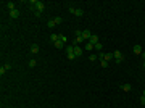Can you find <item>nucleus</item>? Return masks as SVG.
Segmentation results:
<instances>
[{"mask_svg": "<svg viewBox=\"0 0 145 108\" xmlns=\"http://www.w3.org/2000/svg\"><path fill=\"white\" fill-rule=\"evenodd\" d=\"M102 68H108V61H105V60H102Z\"/></svg>", "mask_w": 145, "mask_h": 108, "instance_id": "nucleus-21", "label": "nucleus"}, {"mask_svg": "<svg viewBox=\"0 0 145 108\" xmlns=\"http://www.w3.org/2000/svg\"><path fill=\"white\" fill-rule=\"evenodd\" d=\"M82 37H84V40H87V42H89V39L92 37V32L89 31V29H84V31H82Z\"/></svg>", "mask_w": 145, "mask_h": 108, "instance_id": "nucleus-3", "label": "nucleus"}, {"mask_svg": "<svg viewBox=\"0 0 145 108\" xmlns=\"http://www.w3.org/2000/svg\"><path fill=\"white\" fill-rule=\"evenodd\" d=\"M47 26H48V27H50V29H52V27H55V26H56V24H55V21H53V19H50V21L47 23Z\"/></svg>", "mask_w": 145, "mask_h": 108, "instance_id": "nucleus-15", "label": "nucleus"}, {"mask_svg": "<svg viewBox=\"0 0 145 108\" xmlns=\"http://www.w3.org/2000/svg\"><path fill=\"white\" fill-rule=\"evenodd\" d=\"M60 40H61L63 44H66V40H68V39H66V37H64L63 34H60Z\"/></svg>", "mask_w": 145, "mask_h": 108, "instance_id": "nucleus-22", "label": "nucleus"}, {"mask_svg": "<svg viewBox=\"0 0 145 108\" xmlns=\"http://www.w3.org/2000/svg\"><path fill=\"white\" fill-rule=\"evenodd\" d=\"M5 7H7L10 11H11V10H16V5H15L13 2H7V3H5Z\"/></svg>", "mask_w": 145, "mask_h": 108, "instance_id": "nucleus-8", "label": "nucleus"}, {"mask_svg": "<svg viewBox=\"0 0 145 108\" xmlns=\"http://www.w3.org/2000/svg\"><path fill=\"white\" fill-rule=\"evenodd\" d=\"M74 15H76V16H82V15H84V11H82L81 8H76V11H74Z\"/></svg>", "mask_w": 145, "mask_h": 108, "instance_id": "nucleus-13", "label": "nucleus"}, {"mask_svg": "<svg viewBox=\"0 0 145 108\" xmlns=\"http://www.w3.org/2000/svg\"><path fill=\"white\" fill-rule=\"evenodd\" d=\"M121 89L124 90V92H129V90L132 89V86H131L129 82H126V84H123V86H121Z\"/></svg>", "mask_w": 145, "mask_h": 108, "instance_id": "nucleus-9", "label": "nucleus"}, {"mask_svg": "<svg viewBox=\"0 0 145 108\" xmlns=\"http://www.w3.org/2000/svg\"><path fill=\"white\" fill-rule=\"evenodd\" d=\"M74 55H76V56H81L82 55V48L79 45H74Z\"/></svg>", "mask_w": 145, "mask_h": 108, "instance_id": "nucleus-6", "label": "nucleus"}, {"mask_svg": "<svg viewBox=\"0 0 145 108\" xmlns=\"http://www.w3.org/2000/svg\"><path fill=\"white\" fill-rule=\"evenodd\" d=\"M5 73H7V69H5V66H2V68H0V74H2V76H3V74H5Z\"/></svg>", "mask_w": 145, "mask_h": 108, "instance_id": "nucleus-23", "label": "nucleus"}, {"mask_svg": "<svg viewBox=\"0 0 145 108\" xmlns=\"http://www.w3.org/2000/svg\"><path fill=\"white\" fill-rule=\"evenodd\" d=\"M68 10H69V13H72V15H74V11H76V8H74V7H69Z\"/></svg>", "mask_w": 145, "mask_h": 108, "instance_id": "nucleus-24", "label": "nucleus"}, {"mask_svg": "<svg viewBox=\"0 0 145 108\" xmlns=\"http://www.w3.org/2000/svg\"><path fill=\"white\" fill-rule=\"evenodd\" d=\"M142 56H144V60H145V53H142Z\"/></svg>", "mask_w": 145, "mask_h": 108, "instance_id": "nucleus-25", "label": "nucleus"}, {"mask_svg": "<svg viewBox=\"0 0 145 108\" xmlns=\"http://www.w3.org/2000/svg\"><path fill=\"white\" fill-rule=\"evenodd\" d=\"M89 44H92V45L98 44V36H95V34H92V37H90V39H89Z\"/></svg>", "mask_w": 145, "mask_h": 108, "instance_id": "nucleus-4", "label": "nucleus"}, {"mask_svg": "<svg viewBox=\"0 0 145 108\" xmlns=\"http://www.w3.org/2000/svg\"><path fill=\"white\" fill-rule=\"evenodd\" d=\"M94 47H95V48H97L98 52H102V48H103V45L100 44V42H98V44H95V45H94Z\"/></svg>", "mask_w": 145, "mask_h": 108, "instance_id": "nucleus-19", "label": "nucleus"}, {"mask_svg": "<svg viewBox=\"0 0 145 108\" xmlns=\"http://www.w3.org/2000/svg\"><path fill=\"white\" fill-rule=\"evenodd\" d=\"M50 40H52V42H58V40H60V34H52V36H50Z\"/></svg>", "mask_w": 145, "mask_h": 108, "instance_id": "nucleus-11", "label": "nucleus"}, {"mask_svg": "<svg viewBox=\"0 0 145 108\" xmlns=\"http://www.w3.org/2000/svg\"><path fill=\"white\" fill-rule=\"evenodd\" d=\"M92 48H94V45H92V44H89V42H87V44H85V50H87V52H90Z\"/></svg>", "mask_w": 145, "mask_h": 108, "instance_id": "nucleus-18", "label": "nucleus"}, {"mask_svg": "<svg viewBox=\"0 0 145 108\" xmlns=\"http://www.w3.org/2000/svg\"><path fill=\"white\" fill-rule=\"evenodd\" d=\"M53 21H55V24H61V21H63V18H60V16H56V18H55Z\"/></svg>", "mask_w": 145, "mask_h": 108, "instance_id": "nucleus-17", "label": "nucleus"}, {"mask_svg": "<svg viewBox=\"0 0 145 108\" xmlns=\"http://www.w3.org/2000/svg\"><path fill=\"white\" fill-rule=\"evenodd\" d=\"M31 53H32V55H37V53H39V45H37V44H32V45H31Z\"/></svg>", "mask_w": 145, "mask_h": 108, "instance_id": "nucleus-5", "label": "nucleus"}, {"mask_svg": "<svg viewBox=\"0 0 145 108\" xmlns=\"http://www.w3.org/2000/svg\"><path fill=\"white\" fill-rule=\"evenodd\" d=\"M97 58H98V56H97V55H94V53H92L90 56H89V60H90V61H95Z\"/></svg>", "mask_w": 145, "mask_h": 108, "instance_id": "nucleus-20", "label": "nucleus"}, {"mask_svg": "<svg viewBox=\"0 0 145 108\" xmlns=\"http://www.w3.org/2000/svg\"><path fill=\"white\" fill-rule=\"evenodd\" d=\"M55 47H56V48H63V42H61V40L55 42Z\"/></svg>", "mask_w": 145, "mask_h": 108, "instance_id": "nucleus-16", "label": "nucleus"}, {"mask_svg": "<svg viewBox=\"0 0 145 108\" xmlns=\"http://www.w3.org/2000/svg\"><path fill=\"white\" fill-rule=\"evenodd\" d=\"M36 65H37V61L34 60V58H31V60H29V68H36Z\"/></svg>", "mask_w": 145, "mask_h": 108, "instance_id": "nucleus-12", "label": "nucleus"}, {"mask_svg": "<svg viewBox=\"0 0 145 108\" xmlns=\"http://www.w3.org/2000/svg\"><path fill=\"white\" fill-rule=\"evenodd\" d=\"M18 16H19V11H18V10H11V11H10V18H15V19H16Z\"/></svg>", "mask_w": 145, "mask_h": 108, "instance_id": "nucleus-10", "label": "nucleus"}, {"mask_svg": "<svg viewBox=\"0 0 145 108\" xmlns=\"http://www.w3.org/2000/svg\"><path fill=\"white\" fill-rule=\"evenodd\" d=\"M132 50H134V53H136V55H142V47H140L139 44L134 45V48H132Z\"/></svg>", "mask_w": 145, "mask_h": 108, "instance_id": "nucleus-7", "label": "nucleus"}, {"mask_svg": "<svg viewBox=\"0 0 145 108\" xmlns=\"http://www.w3.org/2000/svg\"><path fill=\"white\" fill-rule=\"evenodd\" d=\"M66 56H68V60H74V58H76L74 52H69V53H66Z\"/></svg>", "mask_w": 145, "mask_h": 108, "instance_id": "nucleus-14", "label": "nucleus"}, {"mask_svg": "<svg viewBox=\"0 0 145 108\" xmlns=\"http://www.w3.org/2000/svg\"><path fill=\"white\" fill-rule=\"evenodd\" d=\"M29 5H31V8L34 10L36 16H40V13H42L44 8H45V5H44L42 2H37V0H31V2H29Z\"/></svg>", "mask_w": 145, "mask_h": 108, "instance_id": "nucleus-1", "label": "nucleus"}, {"mask_svg": "<svg viewBox=\"0 0 145 108\" xmlns=\"http://www.w3.org/2000/svg\"><path fill=\"white\" fill-rule=\"evenodd\" d=\"M144 68H145V60H144Z\"/></svg>", "mask_w": 145, "mask_h": 108, "instance_id": "nucleus-27", "label": "nucleus"}, {"mask_svg": "<svg viewBox=\"0 0 145 108\" xmlns=\"http://www.w3.org/2000/svg\"><path fill=\"white\" fill-rule=\"evenodd\" d=\"M113 58H115V60H116V61H118V63H121V61H123V60H124V56H123V53H121V52H119V50H116V52H115V53H113Z\"/></svg>", "mask_w": 145, "mask_h": 108, "instance_id": "nucleus-2", "label": "nucleus"}, {"mask_svg": "<svg viewBox=\"0 0 145 108\" xmlns=\"http://www.w3.org/2000/svg\"><path fill=\"white\" fill-rule=\"evenodd\" d=\"M144 97H145V89H144Z\"/></svg>", "mask_w": 145, "mask_h": 108, "instance_id": "nucleus-26", "label": "nucleus"}]
</instances>
